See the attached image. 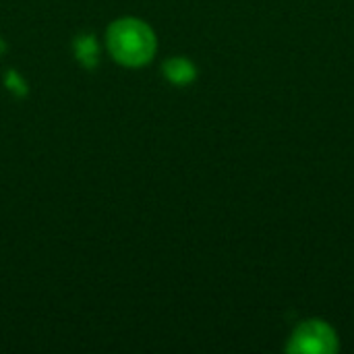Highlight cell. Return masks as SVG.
<instances>
[{
    "mask_svg": "<svg viewBox=\"0 0 354 354\" xmlns=\"http://www.w3.org/2000/svg\"><path fill=\"white\" fill-rule=\"evenodd\" d=\"M108 46L116 60L129 66H139L151 58L156 39L147 25L135 19H124L110 27Z\"/></svg>",
    "mask_w": 354,
    "mask_h": 354,
    "instance_id": "cell-1",
    "label": "cell"
},
{
    "mask_svg": "<svg viewBox=\"0 0 354 354\" xmlns=\"http://www.w3.org/2000/svg\"><path fill=\"white\" fill-rule=\"evenodd\" d=\"M295 353L328 354L336 351V336L330 326L324 322H305L292 336V344L288 346Z\"/></svg>",
    "mask_w": 354,
    "mask_h": 354,
    "instance_id": "cell-2",
    "label": "cell"
},
{
    "mask_svg": "<svg viewBox=\"0 0 354 354\" xmlns=\"http://www.w3.org/2000/svg\"><path fill=\"white\" fill-rule=\"evenodd\" d=\"M166 75L174 81V83H189L193 77H195V68L191 62L183 60V58H176V60H170L166 64Z\"/></svg>",
    "mask_w": 354,
    "mask_h": 354,
    "instance_id": "cell-3",
    "label": "cell"
},
{
    "mask_svg": "<svg viewBox=\"0 0 354 354\" xmlns=\"http://www.w3.org/2000/svg\"><path fill=\"white\" fill-rule=\"evenodd\" d=\"M95 52H97V48H95V41L91 37H81L77 41V54H79V58L83 62L93 64L95 62Z\"/></svg>",
    "mask_w": 354,
    "mask_h": 354,
    "instance_id": "cell-4",
    "label": "cell"
}]
</instances>
